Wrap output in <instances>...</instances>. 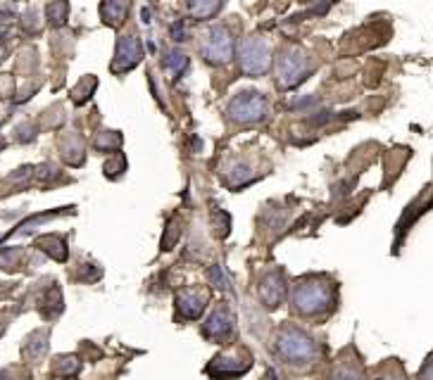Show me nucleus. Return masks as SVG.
<instances>
[{"label":"nucleus","mask_w":433,"mask_h":380,"mask_svg":"<svg viewBox=\"0 0 433 380\" xmlns=\"http://www.w3.org/2000/svg\"><path fill=\"white\" fill-rule=\"evenodd\" d=\"M45 13H48V19L53 26H62L67 22V13H69V5L65 0H53V3L45 8Z\"/></svg>","instance_id":"nucleus-16"},{"label":"nucleus","mask_w":433,"mask_h":380,"mask_svg":"<svg viewBox=\"0 0 433 380\" xmlns=\"http://www.w3.org/2000/svg\"><path fill=\"white\" fill-rule=\"evenodd\" d=\"M126 10H129V0H102L100 5V15L105 19V24L109 26H119L126 17Z\"/></svg>","instance_id":"nucleus-12"},{"label":"nucleus","mask_w":433,"mask_h":380,"mask_svg":"<svg viewBox=\"0 0 433 380\" xmlns=\"http://www.w3.org/2000/svg\"><path fill=\"white\" fill-rule=\"evenodd\" d=\"M210 278H212V283H215V287L229 290V278H227V274H224L222 267H212L210 269Z\"/></svg>","instance_id":"nucleus-19"},{"label":"nucleus","mask_w":433,"mask_h":380,"mask_svg":"<svg viewBox=\"0 0 433 380\" xmlns=\"http://www.w3.org/2000/svg\"><path fill=\"white\" fill-rule=\"evenodd\" d=\"M205 302H207V297L200 290H193V287H190V290L178 292V297H176L178 312L186 316V319H198V316L203 314V309H205Z\"/></svg>","instance_id":"nucleus-10"},{"label":"nucleus","mask_w":433,"mask_h":380,"mask_svg":"<svg viewBox=\"0 0 433 380\" xmlns=\"http://www.w3.org/2000/svg\"><path fill=\"white\" fill-rule=\"evenodd\" d=\"M419 380H433V354L426 359V364L421 366L419 371Z\"/></svg>","instance_id":"nucleus-21"},{"label":"nucleus","mask_w":433,"mask_h":380,"mask_svg":"<svg viewBox=\"0 0 433 380\" xmlns=\"http://www.w3.org/2000/svg\"><path fill=\"white\" fill-rule=\"evenodd\" d=\"M234 324H236L234 314H231L227 307H217L215 312L207 316L203 331H205V335H207V338H212V340H224V338H229V335H231V331H234Z\"/></svg>","instance_id":"nucleus-8"},{"label":"nucleus","mask_w":433,"mask_h":380,"mask_svg":"<svg viewBox=\"0 0 433 380\" xmlns=\"http://www.w3.org/2000/svg\"><path fill=\"white\" fill-rule=\"evenodd\" d=\"M38 247H41L43 252H48L53 259H57V262H65L67 259V245H65V240L57 238V235H45V238L38 240Z\"/></svg>","instance_id":"nucleus-13"},{"label":"nucleus","mask_w":433,"mask_h":380,"mask_svg":"<svg viewBox=\"0 0 433 380\" xmlns=\"http://www.w3.org/2000/svg\"><path fill=\"white\" fill-rule=\"evenodd\" d=\"M165 67L178 74V72H183V69L188 67V57H186V55H181V53H172V55L165 60Z\"/></svg>","instance_id":"nucleus-18"},{"label":"nucleus","mask_w":433,"mask_h":380,"mask_svg":"<svg viewBox=\"0 0 433 380\" xmlns=\"http://www.w3.org/2000/svg\"><path fill=\"white\" fill-rule=\"evenodd\" d=\"M264 114H267V100L259 93H255V90L238 93L229 105V117L234 119V122L252 124V122L264 119Z\"/></svg>","instance_id":"nucleus-3"},{"label":"nucleus","mask_w":433,"mask_h":380,"mask_svg":"<svg viewBox=\"0 0 433 380\" xmlns=\"http://www.w3.org/2000/svg\"><path fill=\"white\" fill-rule=\"evenodd\" d=\"M381 380H407L405 376H388V378H381Z\"/></svg>","instance_id":"nucleus-22"},{"label":"nucleus","mask_w":433,"mask_h":380,"mask_svg":"<svg viewBox=\"0 0 433 380\" xmlns=\"http://www.w3.org/2000/svg\"><path fill=\"white\" fill-rule=\"evenodd\" d=\"M276 349L279 354L288 359L291 364H305L314 356V342L298 328H284L276 338Z\"/></svg>","instance_id":"nucleus-2"},{"label":"nucleus","mask_w":433,"mask_h":380,"mask_svg":"<svg viewBox=\"0 0 433 380\" xmlns=\"http://www.w3.org/2000/svg\"><path fill=\"white\" fill-rule=\"evenodd\" d=\"M333 380H360V373H357L355 368L340 366L336 371V376H333Z\"/></svg>","instance_id":"nucleus-20"},{"label":"nucleus","mask_w":433,"mask_h":380,"mask_svg":"<svg viewBox=\"0 0 433 380\" xmlns=\"http://www.w3.org/2000/svg\"><path fill=\"white\" fill-rule=\"evenodd\" d=\"M203 55L207 62L212 65H222V62H229L231 55H234V38L224 26H212L207 29L205 41H203Z\"/></svg>","instance_id":"nucleus-4"},{"label":"nucleus","mask_w":433,"mask_h":380,"mask_svg":"<svg viewBox=\"0 0 433 380\" xmlns=\"http://www.w3.org/2000/svg\"><path fill=\"white\" fill-rule=\"evenodd\" d=\"M222 366V371L212 373L215 378H234V376H241V373L248 371V366H250V361H245L241 356H234V354H224V356H217L215 361H212L210 368H219Z\"/></svg>","instance_id":"nucleus-11"},{"label":"nucleus","mask_w":433,"mask_h":380,"mask_svg":"<svg viewBox=\"0 0 433 380\" xmlns=\"http://www.w3.org/2000/svg\"><path fill=\"white\" fill-rule=\"evenodd\" d=\"M284 295H286V285H284V276L279 271H269L259 280V299L264 302V307L269 309L279 307Z\"/></svg>","instance_id":"nucleus-9"},{"label":"nucleus","mask_w":433,"mask_h":380,"mask_svg":"<svg viewBox=\"0 0 433 380\" xmlns=\"http://www.w3.org/2000/svg\"><path fill=\"white\" fill-rule=\"evenodd\" d=\"M55 371L62 373V376H72V373L79 371V361L74 356H62V359H57Z\"/></svg>","instance_id":"nucleus-17"},{"label":"nucleus","mask_w":433,"mask_h":380,"mask_svg":"<svg viewBox=\"0 0 433 380\" xmlns=\"http://www.w3.org/2000/svg\"><path fill=\"white\" fill-rule=\"evenodd\" d=\"M45 349H48V333L43 331H36L31 338H29L24 352L31 356V359H41V356L45 354Z\"/></svg>","instance_id":"nucleus-15"},{"label":"nucleus","mask_w":433,"mask_h":380,"mask_svg":"<svg viewBox=\"0 0 433 380\" xmlns=\"http://www.w3.org/2000/svg\"><path fill=\"white\" fill-rule=\"evenodd\" d=\"M188 8V13L193 17H212L217 13L219 8H222V0H183Z\"/></svg>","instance_id":"nucleus-14"},{"label":"nucleus","mask_w":433,"mask_h":380,"mask_svg":"<svg viewBox=\"0 0 433 380\" xmlns=\"http://www.w3.org/2000/svg\"><path fill=\"white\" fill-rule=\"evenodd\" d=\"M271 62V53L269 45L262 41V38H250L241 45V69L250 77H259L269 69Z\"/></svg>","instance_id":"nucleus-5"},{"label":"nucleus","mask_w":433,"mask_h":380,"mask_svg":"<svg viewBox=\"0 0 433 380\" xmlns=\"http://www.w3.org/2000/svg\"><path fill=\"white\" fill-rule=\"evenodd\" d=\"M293 307L303 316H317L333 307V287L321 283L319 278H310L296 285L293 290Z\"/></svg>","instance_id":"nucleus-1"},{"label":"nucleus","mask_w":433,"mask_h":380,"mask_svg":"<svg viewBox=\"0 0 433 380\" xmlns=\"http://www.w3.org/2000/svg\"><path fill=\"white\" fill-rule=\"evenodd\" d=\"M141 60V43L138 38L131 33V36H122L117 43V53H114V62H112V72L122 74L134 69Z\"/></svg>","instance_id":"nucleus-7"},{"label":"nucleus","mask_w":433,"mask_h":380,"mask_svg":"<svg viewBox=\"0 0 433 380\" xmlns=\"http://www.w3.org/2000/svg\"><path fill=\"white\" fill-rule=\"evenodd\" d=\"M310 72V62L300 50H291L279 60V86L284 88H293L307 77Z\"/></svg>","instance_id":"nucleus-6"}]
</instances>
